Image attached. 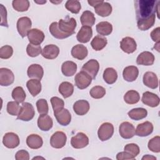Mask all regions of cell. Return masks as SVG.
Listing matches in <instances>:
<instances>
[{
	"mask_svg": "<svg viewBox=\"0 0 160 160\" xmlns=\"http://www.w3.org/2000/svg\"><path fill=\"white\" fill-rule=\"evenodd\" d=\"M50 101H51V103L54 112L60 111L64 108V102L61 98L54 96V97H52Z\"/></svg>",
	"mask_w": 160,
	"mask_h": 160,
	"instance_id": "48",
	"label": "cell"
},
{
	"mask_svg": "<svg viewBox=\"0 0 160 160\" xmlns=\"http://www.w3.org/2000/svg\"><path fill=\"white\" fill-rule=\"evenodd\" d=\"M88 51L87 48L82 44H76L71 49V55L79 60H83L87 56Z\"/></svg>",
	"mask_w": 160,
	"mask_h": 160,
	"instance_id": "26",
	"label": "cell"
},
{
	"mask_svg": "<svg viewBox=\"0 0 160 160\" xmlns=\"http://www.w3.org/2000/svg\"><path fill=\"white\" fill-rule=\"evenodd\" d=\"M116 159L118 160H124V159H134V158L128 154L126 152H120L117 154Z\"/></svg>",
	"mask_w": 160,
	"mask_h": 160,
	"instance_id": "53",
	"label": "cell"
},
{
	"mask_svg": "<svg viewBox=\"0 0 160 160\" xmlns=\"http://www.w3.org/2000/svg\"><path fill=\"white\" fill-rule=\"evenodd\" d=\"M112 9L111 5L109 2L104 1L94 7L96 13L102 17H107L109 16L112 12Z\"/></svg>",
	"mask_w": 160,
	"mask_h": 160,
	"instance_id": "28",
	"label": "cell"
},
{
	"mask_svg": "<svg viewBox=\"0 0 160 160\" xmlns=\"http://www.w3.org/2000/svg\"><path fill=\"white\" fill-rule=\"evenodd\" d=\"M98 34L101 36H108L112 31V24L108 21H102L99 22L96 26Z\"/></svg>",
	"mask_w": 160,
	"mask_h": 160,
	"instance_id": "33",
	"label": "cell"
},
{
	"mask_svg": "<svg viewBox=\"0 0 160 160\" xmlns=\"http://www.w3.org/2000/svg\"><path fill=\"white\" fill-rule=\"evenodd\" d=\"M121 49L126 53L131 54L136 49V42L135 40L131 37H125L120 42Z\"/></svg>",
	"mask_w": 160,
	"mask_h": 160,
	"instance_id": "15",
	"label": "cell"
},
{
	"mask_svg": "<svg viewBox=\"0 0 160 160\" xmlns=\"http://www.w3.org/2000/svg\"><path fill=\"white\" fill-rule=\"evenodd\" d=\"M0 12H1V25L2 26L8 27V24L7 21V11L6 8L2 5L0 4Z\"/></svg>",
	"mask_w": 160,
	"mask_h": 160,
	"instance_id": "50",
	"label": "cell"
},
{
	"mask_svg": "<svg viewBox=\"0 0 160 160\" xmlns=\"http://www.w3.org/2000/svg\"><path fill=\"white\" fill-rule=\"evenodd\" d=\"M34 2L36 3H38V4H44L46 2V1H35L34 0Z\"/></svg>",
	"mask_w": 160,
	"mask_h": 160,
	"instance_id": "56",
	"label": "cell"
},
{
	"mask_svg": "<svg viewBox=\"0 0 160 160\" xmlns=\"http://www.w3.org/2000/svg\"><path fill=\"white\" fill-rule=\"evenodd\" d=\"M26 144L29 148L32 149H37L42 146L43 141L40 136L32 134L27 137Z\"/></svg>",
	"mask_w": 160,
	"mask_h": 160,
	"instance_id": "27",
	"label": "cell"
},
{
	"mask_svg": "<svg viewBox=\"0 0 160 160\" xmlns=\"http://www.w3.org/2000/svg\"><path fill=\"white\" fill-rule=\"evenodd\" d=\"M89 144L88 137L83 132H78L71 139V144L75 149H81L87 146Z\"/></svg>",
	"mask_w": 160,
	"mask_h": 160,
	"instance_id": "8",
	"label": "cell"
},
{
	"mask_svg": "<svg viewBox=\"0 0 160 160\" xmlns=\"http://www.w3.org/2000/svg\"><path fill=\"white\" fill-rule=\"evenodd\" d=\"M27 74L28 77L30 78L41 80L44 74L43 68L39 64H32L28 67Z\"/></svg>",
	"mask_w": 160,
	"mask_h": 160,
	"instance_id": "24",
	"label": "cell"
},
{
	"mask_svg": "<svg viewBox=\"0 0 160 160\" xmlns=\"http://www.w3.org/2000/svg\"><path fill=\"white\" fill-rule=\"evenodd\" d=\"M27 36L30 43L37 46H39L44 39V32L36 28L31 29L28 33Z\"/></svg>",
	"mask_w": 160,
	"mask_h": 160,
	"instance_id": "12",
	"label": "cell"
},
{
	"mask_svg": "<svg viewBox=\"0 0 160 160\" xmlns=\"http://www.w3.org/2000/svg\"><path fill=\"white\" fill-rule=\"evenodd\" d=\"M12 8L17 11H26L30 6L29 1L28 0H14L12 2Z\"/></svg>",
	"mask_w": 160,
	"mask_h": 160,
	"instance_id": "40",
	"label": "cell"
},
{
	"mask_svg": "<svg viewBox=\"0 0 160 160\" xmlns=\"http://www.w3.org/2000/svg\"><path fill=\"white\" fill-rule=\"evenodd\" d=\"M54 115L58 122L62 126H68L71 120V115L69 111L65 108L54 112Z\"/></svg>",
	"mask_w": 160,
	"mask_h": 160,
	"instance_id": "16",
	"label": "cell"
},
{
	"mask_svg": "<svg viewBox=\"0 0 160 160\" xmlns=\"http://www.w3.org/2000/svg\"><path fill=\"white\" fill-rule=\"evenodd\" d=\"M26 52L29 56L34 58L39 56L42 52V49L40 45L37 46L29 43L27 46Z\"/></svg>",
	"mask_w": 160,
	"mask_h": 160,
	"instance_id": "45",
	"label": "cell"
},
{
	"mask_svg": "<svg viewBox=\"0 0 160 160\" xmlns=\"http://www.w3.org/2000/svg\"><path fill=\"white\" fill-rule=\"evenodd\" d=\"M129 117L135 121H139L145 118L148 115V111L142 108H134L130 110L128 113Z\"/></svg>",
	"mask_w": 160,
	"mask_h": 160,
	"instance_id": "31",
	"label": "cell"
},
{
	"mask_svg": "<svg viewBox=\"0 0 160 160\" xmlns=\"http://www.w3.org/2000/svg\"><path fill=\"white\" fill-rule=\"evenodd\" d=\"M89 104L88 101L81 99L76 101L73 105V110L74 112L79 116L85 115L89 110Z\"/></svg>",
	"mask_w": 160,
	"mask_h": 160,
	"instance_id": "25",
	"label": "cell"
},
{
	"mask_svg": "<svg viewBox=\"0 0 160 160\" xmlns=\"http://www.w3.org/2000/svg\"><path fill=\"white\" fill-rule=\"evenodd\" d=\"M34 115L35 111L32 105L29 102H24L21 106L17 119L24 121H29L34 118Z\"/></svg>",
	"mask_w": 160,
	"mask_h": 160,
	"instance_id": "2",
	"label": "cell"
},
{
	"mask_svg": "<svg viewBox=\"0 0 160 160\" xmlns=\"http://www.w3.org/2000/svg\"><path fill=\"white\" fill-rule=\"evenodd\" d=\"M107 39L100 35L96 36L91 42V45L95 51L102 50L107 44Z\"/></svg>",
	"mask_w": 160,
	"mask_h": 160,
	"instance_id": "35",
	"label": "cell"
},
{
	"mask_svg": "<svg viewBox=\"0 0 160 160\" xmlns=\"http://www.w3.org/2000/svg\"><path fill=\"white\" fill-rule=\"evenodd\" d=\"M104 1H102V0H99V1H93V0H88V2L89 3V5H91V6H92V7H95L96 6H97L98 4H100V3H101V2H102Z\"/></svg>",
	"mask_w": 160,
	"mask_h": 160,
	"instance_id": "54",
	"label": "cell"
},
{
	"mask_svg": "<svg viewBox=\"0 0 160 160\" xmlns=\"http://www.w3.org/2000/svg\"><path fill=\"white\" fill-rule=\"evenodd\" d=\"M59 92L64 98H68L72 94L74 86L69 82H62L59 86Z\"/></svg>",
	"mask_w": 160,
	"mask_h": 160,
	"instance_id": "34",
	"label": "cell"
},
{
	"mask_svg": "<svg viewBox=\"0 0 160 160\" xmlns=\"http://www.w3.org/2000/svg\"><path fill=\"white\" fill-rule=\"evenodd\" d=\"M159 1L136 0L134 1L137 26L141 31L150 29L155 22L157 7Z\"/></svg>",
	"mask_w": 160,
	"mask_h": 160,
	"instance_id": "1",
	"label": "cell"
},
{
	"mask_svg": "<svg viewBox=\"0 0 160 160\" xmlns=\"http://www.w3.org/2000/svg\"><path fill=\"white\" fill-rule=\"evenodd\" d=\"M77 71V64L71 61H67L62 63L61 66V71L62 74L67 77L73 76Z\"/></svg>",
	"mask_w": 160,
	"mask_h": 160,
	"instance_id": "30",
	"label": "cell"
},
{
	"mask_svg": "<svg viewBox=\"0 0 160 160\" xmlns=\"http://www.w3.org/2000/svg\"><path fill=\"white\" fill-rule=\"evenodd\" d=\"M154 59V56L152 52L144 51L138 55L136 59V63L139 65L151 66L153 64Z\"/></svg>",
	"mask_w": 160,
	"mask_h": 160,
	"instance_id": "19",
	"label": "cell"
},
{
	"mask_svg": "<svg viewBox=\"0 0 160 160\" xmlns=\"http://www.w3.org/2000/svg\"><path fill=\"white\" fill-rule=\"evenodd\" d=\"M139 74V70L135 66H129L126 67L122 72V76L125 81L132 82L135 81Z\"/></svg>",
	"mask_w": 160,
	"mask_h": 160,
	"instance_id": "22",
	"label": "cell"
},
{
	"mask_svg": "<svg viewBox=\"0 0 160 160\" xmlns=\"http://www.w3.org/2000/svg\"><path fill=\"white\" fill-rule=\"evenodd\" d=\"M149 149L153 152H160V137L156 136L149 140L148 144Z\"/></svg>",
	"mask_w": 160,
	"mask_h": 160,
	"instance_id": "43",
	"label": "cell"
},
{
	"mask_svg": "<svg viewBox=\"0 0 160 160\" xmlns=\"http://www.w3.org/2000/svg\"><path fill=\"white\" fill-rule=\"evenodd\" d=\"M26 93L21 86H17L12 91V98L18 103L24 102L26 99Z\"/></svg>",
	"mask_w": 160,
	"mask_h": 160,
	"instance_id": "39",
	"label": "cell"
},
{
	"mask_svg": "<svg viewBox=\"0 0 160 160\" xmlns=\"http://www.w3.org/2000/svg\"><path fill=\"white\" fill-rule=\"evenodd\" d=\"M153 131V125L149 121H145L139 124L136 129V134L140 137H145L150 135Z\"/></svg>",
	"mask_w": 160,
	"mask_h": 160,
	"instance_id": "17",
	"label": "cell"
},
{
	"mask_svg": "<svg viewBox=\"0 0 160 160\" xmlns=\"http://www.w3.org/2000/svg\"><path fill=\"white\" fill-rule=\"evenodd\" d=\"M36 107L40 114H46L49 111V106L45 99H40L36 102Z\"/></svg>",
	"mask_w": 160,
	"mask_h": 160,
	"instance_id": "46",
	"label": "cell"
},
{
	"mask_svg": "<svg viewBox=\"0 0 160 160\" xmlns=\"http://www.w3.org/2000/svg\"><path fill=\"white\" fill-rule=\"evenodd\" d=\"M14 81V75L11 70L2 68L0 69V85L8 86L12 84Z\"/></svg>",
	"mask_w": 160,
	"mask_h": 160,
	"instance_id": "11",
	"label": "cell"
},
{
	"mask_svg": "<svg viewBox=\"0 0 160 160\" xmlns=\"http://www.w3.org/2000/svg\"><path fill=\"white\" fill-rule=\"evenodd\" d=\"M151 37L152 41L156 42H159L160 40V28L158 27L153 29L151 32Z\"/></svg>",
	"mask_w": 160,
	"mask_h": 160,
	"instance_id": "52",
	"label": "cell"
},
{
	"mask_svg": "<svg viewBox=\"0 0 160 160\" xmlns=\"http://www.w3.org/2000/svg\"><path fill=\"white\" fill-rule=\"evenodd\" d=\"M142 159L144 160V159H156V158L153 156H151V155H149V154H147V155H145L142 158Z\"/></svg>",
	"mask_w": 160,
	"mask_h": 160,
	"instance_id": "55",
	"label": "cell"
},
{
	"mask_svg": "<svg viewBox=\"0 0 160 160\" xmlns=\"http://www.w3.org/2000/svg\"><path fill=\"white\" fill-rule=\"evenodd\" d=\"M124 150L130 156L135 159V158L139 154L140 152V149L139 146L134 143H130L124 146Z\"/></svg>",
	"mask_w": 160,
	"mask_h": 160,
	"instance_id": "44",
	"label": "cell"
},
{
	"mask_svg": "<svg viewBox=\"0 0 160 160\" xmlns=\"http://www.w3.org/2000/svg\"><path fill=\"white\" fill-rule=\"evenodd\" d=\"M59 53V48L54 44H48L42 49V56L48 59H54L58 57Z\"/></svg>",
	"mask_w": 160,
	"mask_h": 160,
	"instance_id": "18",
	"label": "cell"
},
{
	"mask_svg": "<svg viewBox=\"0 0 160 160\" xmlns=\"http://www.w3.org/2000/svg\"><path fill=\"white\" fill-rule=\"evenodd\" d=\"M99 69V64L96 59H92L86 62L82 67V70L87 72L92 79H95Z\"/></svg>",
	"mask_w": 160,
	"mask_h": 160,
	"instance_id": "10",
	"label": "cell"
},
{
	"mask_svg": "<svg viewBox=\"0 0 160 160\" xmlns=\"http://www.w3.org/2000/svg\"><path fill=\"white\" fill-rule=\"evenodd\" d=\"M92 36V30L91 27L82 26L78 31L76 38L77 40L82 43L89 42Z\"/></svg>",
	"mask_w": 160,
	"mask_h": 160,
	"instance_id": "20",
	"label": "cell"
},
{
	"mask_svg": "<svg viewBox=\"0 0 160 160\" xmlns=\"http://www.w3.org/2000/svg\"><path fill=\"white\" fill-rule=\"evenodd\" d=\"M67 137L66 134L62 131H56L51 137L50 144L56 149L63 148L66 143Z\"/></svg>",
	"mask_w": 160,
	"mask_h": 160,
	"instance_id": "7",
	"label": "cell"
},
{
	"mask_svg": "<svg viewBox=\"0 0 160 160\" xmlns=\"http://www.w3.org/2000/svg\"><path fill=\"white\" fill-rule=\"evenodd\" d=\"M13 54V49L11 46L5 45L0 48V58L7 59L10 58Z\"/></svg>",
	"mask_w": 160,
	"mask_h": 160,
	"instance_id": "49",
	"label": "cell"
},
{
	"mask_svg": "<svg viewBox=\"0 0 160 160\" xmlns=\"http://www.w3.org/2000/svg\"><path fill=\"white\" fill-rule=\"evenodd\" d=\"M82 26H92L96 21L94 14L90 11H85L82 12L80 18Z\"/></svg>",
	"mask_w": 160,
	"mask_h": 160,
	"instance_id": "32",
	"label": "cell"
},
{
	"mask_svg": "<svg viewBox=\"0 0 160 160\" xmlns=\"http://www.w3.org/2000/svg\"><path fill=\"white\" fill-rule=\"evenodd\" d=\"M103 79L104 81L109 84L114 83L118 79L116 71L112 68H106L103 72Z\"/></svg>",
	"mask_w": 160,
	"mask_h": 160,
	"instance_id": "36",
	"label": "cell"
},
{
	"mask_svg": "<svg viewBox=\"0 0 160 160\" xmlns=\"http://www.w3.org/2000/svg\"><path fill=\"white\" fill-rule=\"evenodd\" d=\"M92 79V78L87 72L82 70L75 76V85L78 88L84 89L87 88L91 84Z\"/></svg>",
	"mask_w": 160,
	"mask_h": 160,
	"instance_id": "4",
	"label": "cell"
},
{
	"mask_svg": "<svg viewBox=\"0 0 160 160\" xmlns=\"http://www.w3.org/2000/svg\"><path fill=\"white\" fill-rule=\"evenodd\" d=\"M68 19H60L58 22L59 29L64 33L70 36L75 32L76 21L73 18H68Z\"/></svg>",
	"mask_w": 160,
	"mask_h": 160,
	"instance_id": "3",
	"label": "cell"
},
{
	"mask_svg": "<svg viewBox=\"0 0 160 160\" xmlns=\"http://www.w3.org/2000/svg\"><path fill=\"white\" fill-rule=\"evenodd\" d=\"M114 126L110 122H104L102 124L98 131L99 139L101 141H105L109 139L113 135Z\"/></svg>",
	"mask_w": 160,
	"mask_h": 160,
	"instance_id": "5",
	"label": "cell"
},
{
	"mask_svg": "<svg viewBox=\"0 0 160 160\" xmlns=\"http://www.w3.org/2000/svg\"><path fill=\"white\" fill-rule=\"evenodd\" d=\"M143 83L147 87L151 89H156L158 87V79L155 73L148 71L144 74Z\"/></svg>",
	"mask_w": 160,
	"mask_h": 160,
	"instance_id": "21",
	"label": "cell"
},
{
	"mask_svg": "<svg viewBox=\"0 0 160 160\" xmlns=\"http://www.w3.org/2000/svg\"><path fill=\"white\" fill-rule=\"evenodd\" d=\"M66 8L74 14H78L81 9V3L76 0H68L65 4Z\"/></svg>",
	"mask_w": 160,
	"mask_h": 160,
	"instance_id": "41",
	"label": "cell"
},
{
	"mask_svg": "<svg viewBox=\"0 0 160 160\" xmlns=\"http://www.w3.org/2000/svg\"><path fill=\"white\" fill-rule=\"evenodd\" d=\"M15 159L16 160H29V152L24 149L18 151L16 155Z\"/></svg>",
	"mask_w": 160,
	"mask_h": 160,
	"instance_id": "51",
	"label": "cell"
},
{
	"mask_svg": "<svg viewBox=\"0 0 160 160\" xmlns=\"http://www.w3.org/2000/svg\"><path fill=\"white\" fill-rule=\"evenodd\" d=\"M53 122L52 118L46 114H41L38 119V128L43 131H48L52 128Z\"/></svg>",
	"mask_w": 160,
	"mask_h": 160,
	"instance_id": "23",
	"label": "cell"
},
{
	"mask_svg": "<svg viewBox=\"0 0 160 160\" xmlns=\"http://www.w3.org/2000/svg\"><path fill=\"white\" fill-rule=\"evenodd\" d=\"M32 22L28 17H21L17 21V29L22 38H24L28 35V33L31 30Z\"/></svg>",
	"mask_w": 160,
	"mask_h": 160,
	"instance_id": "6",
	"label": "cell"
},
{
	"mask_svg": "<svg viewBox=\"0 0 160 160\" xmlns=\"http://www.w3.org/2000/svg\"><path fill=\"white\" fill-rule=\"evenodd\" d=\"M141 101L144 104L152 108H155L159 104L160 99L157 94L149 91H146L142 94Z\"/></svg>",
	"mask_w": 160,
	"mask_h": 160,
	"instance_id": "14",
	"label": "cell"
},
{
	"mask_svg": "<svg viewBox=\"0 0 160 160\" xmlns=\"http://www.w3.org/2000/svg\"><path fill=\"white\" fill-rule=\"evenodd\" d=\"M120 136L124 139L132 138L136 134V129L134 126L129 122H122L119 128Z\"/></svg>",
	"mask_w": 160,
	"mask_h": 160,
	"instance_id": "9",
	"label": "cell"
},
{
	"mask_svg": "<svg viewBox=\"0 0 160 160\" xmlns=\"http://www.w3.org/2000/svg\"><path fill=\"white\" fill-rule=\"evenodd\" d=\"M21 107L16 101H9L7 104V112L12 116H18Z\"/></svg>",
	"mask_w": 160,
	"mask_h": 160,
	"instance_id": "47",
	"label": "cell"
},
{
	"mask_svg": "<svg viewBox=\"0 0 160 160\" xmlns=\"http://www.w3.org/2000/svg\"><path fill=\"white\" fill-rule=\"evenodd\" d=\"M124 101L129 104H136L140 100V96L138 92L135 90L128 91L124 96Z\"/></svg>",
	"mask_w": 160,
	"mask_h": 160,
	"instance_id": "38",
	"label": "cell"
},
{
	"mask_svg": "<svg viewBox=\"0 0 160 160\" xmlns=\"http://www.w3.org/2000/svg\"><path fill=\"white\" fill-rule=\"evenodd\" d=\"M89 94L92 98L100 99L104 96L106 94V89L101 86H96L91 88Z\"/></svg>",
	"mask_w": 160,
	"mask_h": 160,
	"instance_id": "42",
	"label": "cell"
},
{
	"mask_svg": "<svg viewBox=\"0 0 160 160\" xmlns=\"http://www.w3.org/2000/svg\"><path fill=\"white\" fill-rule=\"evenodd\" d=\"M49 32L51 34V35L54 37L55 38L62 39H65L70 36L68 34H66L64 32H62L58 28V22H53L49 26Z\"/></svg>",
	"mask_w": 160,
	"mask_h": 160,
	"instance_id": "37",
	"label": "cell"
},
{
	"mask_svg": "<svg viewBox=\"0 0 160 160\" xmlns=\"http://www.w3.org/2000/svg\"><path fill=\"white\" fill-rule=\"evenodd\" d=\"M19 136L14 132H7L2 138V143L8 148H15L19 146Z\"/></svg>",
	"mask_w": 160,
	"mask_h": 160,
	"instance_id": "13",
	"label": "cell"
},
{
	"mask_svg": "<svg viewBox=\"0 0 160 160\" xmlns=\"http://www.w3.org/2000/svg\"><path fill=\"white\" fill-rule=\"evenodd\" d=\"M26 86L31 94L35 97L41 91V83L40 80L31 79L27 81Z\"/></svg>",
	"mask_w": 160,
	"mask_h": 160,
	"instance_id": "29",
	"label": "cell"
}]
</instances>
